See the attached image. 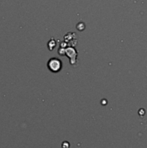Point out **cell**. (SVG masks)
Instances as JSON below:
<instances>
[{
  "label": "cell",
  "mask_w": 147,
  "mask_h": 148,
  "mask_svg": "<svg viewBox=\"0 0 147 148\" xmlns=\"http://www.w3.org/2000/svg\"><path fill=\"white\" fill-rule=\"evenodd\" d=\"M61 66V62L59 59H53L50 60L48 63L49 69L53 71V72H58L59 70H60Z\"/></svg>",
  "instance_id": "cell-1"
}]
</instances>
